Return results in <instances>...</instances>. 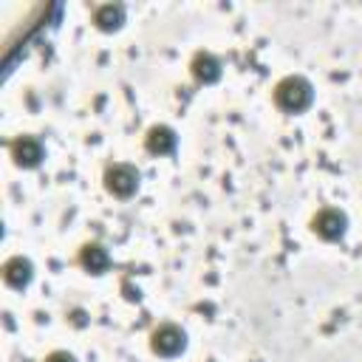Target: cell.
Returning <instances> with one entry per match:
<instances>
[{"label":"cell","instance_id":"cell-8","mask_svg":"<svg viewBox=\"0 0 362 362\" xmlns=\"http://www.w3.org/2000/svg\"><path fill=\"white\" fill-rule=\"evenodd\" d=\"M0 274H3V283L14 291H25L34 280V263L25 257V255H11L3 260L0 266Z\"/></svg>","mask_w":362,"mask_h":362},{"label":"cell","instance_id":"cell-10","mask_svg":"<svg viewBox=\"0 0 362 362\" xmlns=\"http://www.w3.org/2000/svg\"><path fill=\"white\" fill-rule=\"evenodd\" d=\"M127 20V6L124 3H99L90 8V23L102 34H113L124 25Z\"/></svg>","mask_w":362,"mask_h":362},{"label":"cell","instance_id":"cell-9","mask_svg":"<svg viewBox=\"0 0 362 362\" xmlns=\"http://www.w3.org/2000/svg\"><path fill=\"white\" fill-rule=\"evenodd\" d=\"M76 263H79V269H82V272H88V274H93V277H99V274H105V272L113 266V257H110V252H107V246H105V243H99V240H88V243H82V246H79Z\"/></svg>","mask_w":362,"mask_h":362},{"label":"cell","instance_id":"cell-4","mask_svg":"<svg viewBox=\"0 0 362 362\" xmlns=\"http://www.w3.org/2000/svg\"><path fill=\"white\" fill-rule=\"evenodd\" d=\"M308 226H311V232H314L320 240L337 243V240H342V238L348 235V212L339 209V206H320V209L311 215Z\"/></svg>","mask_w":362,"mask_h":362},{"label":"cell","instance_id":"cell-11","mask_svg":"<svg viewBox=\"0 0 362 362\" xmlns=\"http://www.w3.org/2000/svg\"><path fill=\"white\" fill-rule=\"evenodd\" d=\"M42 362H76V356L71 354V351H62V348H57V351H51Z\"/></svg>","mask_w":362,"mask_h":362},{"label":"cell","instance_id":"cell-7","mask_svg":"<svg viewBox=\"0 0 362 362\" xmlns=\"http://www.w3.org/2000/svg\"><path fill=\"white\" fill-rule=\"evenodd\" d=\"M189 74L198 85H215L223 76V62H221L218 54H212L206 48H198L189 59Z\"/></svg>","mask_w":362,"mask_h":362},{"label":"cell","instance_id":"cell-2","mask_svg":"<svg viewBox=\"0 0 362 362\" xmlns=\"http://www.w3.org/2000/svg\"><path fill=\"white\" fill-rule=\"evenodd\" d=\"M102 187H105L107 195H113L119 201H127V198H133L139 192L141 173L130 161H110L105 167V173H102Z\"/></svg>","mask_w":362,"mask_h":362},{"label":"cell","instance_id":"cell-6","mask_svg":"<svg viewBox=\"0 0 362 362\" xmlns=\"http://www.w3.org/2000/svg\"><path fill=\"white\" fill-rule=\"evenodd\" d=\"M144 150H147L150 156H156V158L175 156V150H178V133H175L170 124H164V122L150 124V127L144 130Z\"/></svg>","mask_w":362,"mask_h":362},{"label":"cell","instance_id":"cell-3","mask_svg":"<svg viewBox=\"0 0 362 362\" xmlns=\"http://www.w3.org/2000/svg\"><path fill=\"white\" fill-rule=\"evenodd\" d=\"M150 351L161 359H175L187 351V331L178 322H158L150 331Z\"/></svg>","mask_w":362,"mask_h":362},{"label":"cell","instance_id":"cell-1","mask_svg":"<svg viewBox=\"0 0 362 362\" xmlns=\"http://www.w3.org/2000/svg\"><path fill=\"white\" fill-rule=\"evenodd\" d=\"M272 102L280 113L300 116L314 105V85L303 74H286L272 88Z\"/></svg>","mask_w":362,"mask_h":362},{"label":"cell","instance_id":"cell-5","mask_svg":"<svg viewBox=\"0 0 362 362\" xmlns=\"http://www.w3.org/2000/svg\"><path fill=\"white\" fill-rule=\"evenodd\" d=\"M8 158L20 170H37L45 161V144L34 133H20L8 141Z\"/></svg>","mask_w":362,"mask_h":362}]
</instances>
